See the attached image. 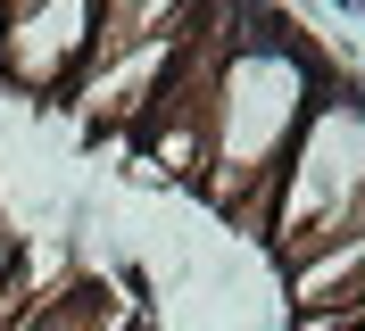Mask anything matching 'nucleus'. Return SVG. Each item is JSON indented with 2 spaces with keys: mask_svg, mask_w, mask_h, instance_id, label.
<instances>
[{
  "mask_svg": "<svg viewBox=\"0 0 365 331\" xmlns=\"http://www.w3.org/2000/svg\"><path fill=\"white\" fill-rule=\"evenodd\" d=\"M316 66L299 58L291 42H274V33H232V50L216 58L207 75V207H225V216H250L266 232V207H274V182H282V157H291L299 125L316 108Z\"/></svg>",
  "mask_w": 365,
  "mask_h": 331,
  "instance_id": "f257e3e1",
  "label": "nucleus"
},
{
  "mask_svg": "<svg viewBox=\"0 0 365 331\" xmlns=\"http://www.w3.org/2000/svg\"><path fill=\"white\" fill-rule=\"evenodd\" d=\"M91 66V0H17L0 17V75L9 91H34V100H67Z\"/></svg>",
  "mask_w": 365,
  "mask_h": 331,
  "instance_id": "f03ea898",
  "label": "nucleus"
},
{
  "mask_svg": "<svg viewBox=\"0 0 365 331\" xmlns=\"http://www.w3.org/2000/svg\"><path fill=\"white\" fill-rule=\"evenodd\" d=\"M0 17H9V0H0Z\"/></svg>",
  "mask_w": 365,
  "mask_h": 331,
  "instance_id": "7ed1b4c3",
  "label": "nucleus"
},
{
  "mask_svg": "<svg viewBox=\"0 0 365 331\" xmlns=\"http://www.w3.org/2000/svg\"><path fill=\"white\" fill-rule=\"evenodd\" d=\"M0 91H9V75H0Z\"/></svg>",
  "mask_w": 365,
  "mask_h": 331,
  "instance_id": "20e7f679",
  "label": "nucleus"
}]
</instances>
